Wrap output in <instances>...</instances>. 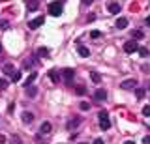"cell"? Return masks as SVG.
I'll use <instances>...</instances> for the list:
<instances>
[{
  "label": "cell",
  "instance_id": "cell-1",
  "mask_svg": "<svg viewBox=\"0 0 150 144\" xmlns=\"http://www.w3.org/2000/svg\"><path fill=\"white\" fill-rule=\"evenodd\" d=\"M98 118H100V127L103 129V131L111 129V120H109V114H107L105 110H101V112L98 114Z\"/></svg>",
  "mask_w": 150,
  "mask_h": 144
},
{
  "label": "cell",
  "instance_id": "cell-2",
  "mask_svg": "<svg viewBox=\"0 0 150 144\" xmlns=\"http://www.w3.org/2000/svg\"><path fill=\"white\" fill-rule=\"evenodd\" d=\"M62 4H60V2H51L49 4V13H51V15H53V17H58V15H62Z\"/></svg>",
  "mask_w": 150,
  "mask_h": 144
},
{
  "label": "cell",
  "instance_id": "cell-3",
  "mask_svg": "<svg viewBox=\"0 0 150 144\" xmlns=\"http://www.w3.org/2000/svg\"><path fill=\"white\" fill-rule=\"evenodd\" d=\"M60 75L64 77V81L68 82V84H71V81H73V77H75V69H71V67H64L62 71H60Z\"/></svg>",
  "mask_w": 150,
  "mask_h": 144
},
{
  "label": "cell",
  "instance_id": "cell-4",
  "mask_svg": "<svg viewBox=\"0 0 150 144\" xmlns=\"http://www.w3.org/2000/svg\"><path fill=\"white\" fill-rule=\"evenodd\" d=\"M124 51H126L128 54H133L135 51H139L137 39H129V41H126V43H124Z\"/></svg>",
  "mask_w": 150,
  "mask_h": 144
},
{
  "label": "cell",
  "instance_id": "cell-5",
  "mask_svg": "<svg viewBox=\"0 0 150 144\" xmlns=\"http://www.w3.org/2000/svg\"><path fill=\"white\" fill-rule=\"evenodd\" d=\"M135 86H137V81H135V79H126V81L120 82L122 90H135Z\"/></svg>",
  "mask_w": 150,
  "mask_h": 144
},
{
  "label": "cell",
  "instance_id": "cell-6",
  "mask_svg": "<svg viewBox=\"0 0 150 144\" xmlns=\"http://www.w3.org/2000/svg\"><path fill=\"white\" fill-rule=\"evenodd\" d=\"M83 120H81V116H73V118H69L68 120V125H66V127L69 129V131H73L75 127H79V124H81Z\"/></svg>",
  "mask_w": 150,
  "mask_h": 144
},
{
  "label": "cell",
  "instance_id": "cell-7",
  "mask_svg": "<svg viewBox=\"0 0 150 144\" xmlns=\"http://www.w3.org/2000/svg\"><path fill=\"white\" fill-rule=\"evenodd\" d=\"M43 22H45V17H36V19H32L30 22H28V28H30V30H36V28H40Z\"/></svg>",
  "mask_w": 150,
  "mask_h": 144
},
{
  "label": "cell",
  "instance_id": "cell-8",
  "mask_svg": "<svg viewBox=\"0 0 150 144\" xmlns=\"http://www.w3.org/2000/svg\"><path fill=\"white\" fill-rule=\"evenodd\" d=\"M94 99L96 101H105L107 99V92L103 90V88H98V90L94 92Z\"/></svg>",
  "mask_w": 150,
  "mask_h": 144
},
{
  "label": "cell",
  "instance_id": "cell-9",
  "mask_svg": "<svg viewBox=\"0 0 150 144\" xmlns=\"http://www.w3.org/2000/svg\"><path fill=\"white\" fill-rule=\"evenodd\" d=\"M51 131H53V125H51V122H43L40 125V135H49Z\"/></svg>",
  "mask_w": 150,
  "mask_h": 144
},
{
  "label": "cell",
  "instance_id": "cell-10",
  "mask_svg": "<svg viewBox=\"0 0 150 144\" xmlns=\"http://www.w3.org/2000/svg\"><path fill=\"white\" fill-rule=\"evenodd\" d=\"M21 120H23V124H32L34 122V114H32L30 110H25V112L21 114Z\"/></svg>",
  "mask_w": 150,
  "mask_h": 144
},
{
  "label": "cell",
  "instance_id": "cell-11",
  "mask_svg": "<svg viewBox=\"0 0 150 144\" xmlns=\"http://www.w3.org/2000/svg\"><path fill=\"white\" fill-rule=\"evenodd\" d=\"M115 26H116L118 30L128 28V19H126V17H118V19H116V22H115Z\"/></svg>",
  "mask_w": 150,
  "mask_h": 144
},
{
  "label": "cell",
  "instance_id": "cell-12",
  "mask_svg": "<svg viewBox=\"0 0 150 144\" xmlns=\"http://www.w3.org/2000/svg\"><path fill=\"white\" fill-rule=\"evenodd\" d=\"M77 53L81 54L83 58L90 56V51H88V47H84V45H81V43H79V41H77Z\"/></svg>",
  "mask_w": 150,
  "mask_h": 144
},
{
  "label": "cell",
  "instance_id": "cell-13",
  "mask_svg": "<svg viewBox=\"0 0 150 144\" xmlns=\"http://www.w3.org/2000/svg\"><path fill=\"white\" fill-rule=\"evenodd\" d=\"M36 64H38V60H36V58H25V62H23V67L30 71V67H34Z\"/></svg>",
  "mask_w": 150,
  "mask_h": 144
},
{
  "label": "cell",
  "instance_id": "cell-14",
  "mask_svg": "<svg viewBox=\"0 0 150 144\" xmlns=\"http://www.w3.org/2000/svg\"><path fill=\"white\" fill-rule=\"evenodd\" d=\"M49 79L54 82V84H58V82H60V75H58V71H56V69H49Z\"/></svg>",
  "mask_w": 150,
  "mask_h": 144
},
{
  "label": "cell",
  "instance_id": "cell-15",
  "mask_svg": "<svg viewBox=\"0 0 150 144\" xmlns=\"http://www.w3.org/2000/svg\"><path fill=\"white\" fill-rule=\"evenodd\" d=\"M26 8L30 11H36L38 8H40V2H38V0H28V2H26Z\"/></svg>",
  "mask_w": 150,
  "mask_h": 144
},
{
  "label": "cell",
  "instance_id": "cell-16",
  "mask_svg": "<svg viewBox=\"0 0 150 144\" xmlns=\"http://www.w3.org/2000/svg\"><path fill=\"white\" fill-rule=\"evenodd\" d=\"M109 13H112V15L120 13V6H118L116 2H111V4H109Z\"/></svg>",
  "mask_w": 150,
  "mask_h": 144
},
{
  "label": "cell",
  "instance_id": "cell-17",
  "mask_svg": "<svg viewBox=\"0 0 150 144\" xmlns=\"http://www.w3.org/2000/svg\"><path fill=\"white\" fill-rule=\"evenodd\" d=\"M90 81L96 82V84H100V82H101V75L98 71H90Z\"/></svg>",
  "mask_w": 150,
  "mask_h": 144
},
{
  "label": "cell",
  "instance_id": "cell-18",
  "mask_svg": "<svg viewBox=\"0 0 150 144\" xmlns=\"http://www.w3.org/2000/svg\"><path fill=\"white\" fill-rule=\"evenodd\" d=\"M26 96L28 97H36L38 96V88L36 86H26Z\"/></svg>",
  "mask_w": 150,
  "mask_h": 144
},
{
  "label": "cell",
  "instance_id": "cell-19",
  "mask_svg": "<svg viewBox=\"0 0 150 144\" xmlns=\"http://www.w3.org/2000/svg\"><path fill=\"white\" fill-rule=\"evenodd\" d=\"M38 56L49 58V49H47V47H40V49H38Z\"/></svg>",
  "mask_w": 150,
  "mask_h": 144
},
{
  "label": "cell",
  "instance_id": "cell-20",
  "mask_svg": "<svg viewBox=\"0 0 150 144\" xmlns=\"http://www.w3.org/2000/svg\"><path fill=\"white\" fill-rule=\"evenodd\" d=\"M9 81H11V82H19V81H21V71H13L11 75H9Z\"/></svg>",
  "mask_w": 150,
  "mask_h": 144
},
{
  "label": "cell",
  "instance_id": "cell-21",
  "mask_svg": "<svg viewBox=\"0 0 150 144\" xmlns=\"http://www.w3.org/2000/svg\"><path fill=\"white\" fill-rule=\"evenodd\" d=\"M86 86H83V84H79L77 88H75V94H79V96H84V94H86Z\"/></svg>",
  "mask_w": 150,
  "mask_h": 144
},
{
  "label": "cell",
  "instance_id": "cell-22",
  "mask_svg": "<svg viewBox=\"0 0 150 144\" xmlns=\"http://www.w3.org/2000/svg\"><path fill=\"white\" fill-rule=\"evenodd\" d=\"M137 53H139V54H141V56H143V58L150 56V51H148L146 47H139V51H137Z\"/></svg>",
  "mask_w": 150,
  "mask_h": 144
},
{
  "label": "cell",
  "instance_id": "cell-23",
  "mask_svg": "<svg viewBox=\"0 0 150 144\" xmlns=\"http://www.w3.org/2000/svg\"><path fill=\"white\" fill-rule=\"evenodd\" d=\"M143 38H144V32L143 30H139V28L133 30V39H143Z\"/></svg>",
  "mask_w": 150,
  "mask_h": 144
},
{
  "label": "cell",
  "instance_id": "cell-24",
  "mask_svg": "<svg viewBox=\"0 0 150 144\" xmlns=\"http://www.w3.org/2000/svg\"><path fill=\"white\" fill-rule=\"evenodd\" d=\"M144 94H146V92H144V88H135V96H137V99H143Z\"/></svg>",
  "mask_w": 150,
  "mask_h": 144
},
{
  "label": "cell",
  "instance_id": "cell-25",
  "mask_svg": "<svg viewBox=\"0 0 150 144\" xmlns=\"http://www.w3.org/2000/svg\"><path fill=\"white\" fill-rule=\"evenodd\" d=\"M2 71L6 73V75H11V73L15 71V69H13V66H11V64H6V66H4V69H2Z\"/></svg>",
  "mask_w": 150,
  "mask_h": 144
},
{
  "label": "cell",
  "instance_id": "cell-26",
  "mask_svg": "<svg viewBox=\"0 0 150 144\" xmlns=\"http://www.w3.org/2000/svg\"><path fill=\"white\" fill-rule=\"evenodd\" d=\"M36 77H38V75H36V73H30V75H28V79H26V82H25V86H30V84H32V82H34V81H36Z\"/></svg>",
  "mask_w": 150,
  "mask_h": 144
},
{
  "label": "cell",
  "instance_id": "cell-27",
  "mask_svg": "<svg viewBox=\"0 0 150 144\" xmlns=\"http://www.w3.org/2000/svg\"><path fill=\"white\" fill-rule=\"evenodd\" d=\"M79 109H81V110H88V109H90V105H88L86 101H81V103H79Z\"/></svg>",
  "mask_w": 150,
  "mask_h": 144
},
{
  "label": "cell",
  "instance_id": "cell-28",
  "mask_svg": "<svg viewBox=\"0 0 150 144\" xmlns=\"http://www.w3.org/2000/svg\"><path fill=\"white\" fill-rule=\"evenodd\" d=\"M90 38H94V39H96V38H101V32L100 30H92L90 32Z\"/></svg>",
  "mask_w": 150,
  "mask_h": 144
},
{
  "label": "cell",
  "instance_id": "cell-29",
  "mask_svg": "<svg viewBox=\"0 0 150 144\" xmlns=\"http://www.w3.org/2000/svg\"><path fill=\"white\" fill-rule=\"evenodd\" d=\"M8 88V81L6 79H0V90H6Z\"/></svg>",
  "mask_w": 150,
  "mask_h": 144
},
{
  "label": "cell",
  "instance_id": "cell-30",
  "mask_svg": "<svg viewBox=\"0 0 150 144\" xmlns=\"http://www.w3.org/2000/svg\"><path fill=\"white\" fill-rule=\"evenodd\" d=\"M143 116H150V105H146L143 109Z\"/></svg>",
  "mask_w": 150,
  "mask_h": 144
},
{
  "label": "cell",
  "instance_id": "cell-31",
  "mask_svg": "<svg viewBox=\"0 0 150 144\" xmlns=\"http://www.w3.org/2000/svg\"><path fill=\"white\" fill-rule=\"evenodd\" d=\"M129 10H131V11H137V10H139V8H137V4H131V6H129Z\"/></svg>",
  "mask_w": 150,
  "mask_h": 144
},
{
  "label": "cell",
  "instance_id": "cell-32",
  "mask_svg": "<svg viewBox=\"0 0 150 144\" xmlns=\"http://www.w3.org/2000/svg\"><path fill=\"white\" fill-rule=\"evenodd\" d=\"M92 144H105V142H103V138H96V140H94Z\"/></svg>",
  "mask_w": 150,
  "mask_h": 144
},
{
  "label": "cell",
  "instance_id": "cell-33",
  "mask_svg": "<svg viewBox=\"0 0 150 144\" xmlns=\"http://www.w3.org/2000/svg\"><path fill=\"white\" fill-rule=\"evenodd\" d=\"M13 144H21V138H19V137H13Z\"/></svg>",
  "mask_w": 150,
  "mask_h": 144
},
{
  "label": "cell",
  "instance_id": "cell-34",
  "mask_svg": "<svg viewBox=\"0 0 150 144\" xmlns=\"http://www.w3.org/2000/svg\"><path fill=\"white\" fill-rule=\"evenodd\" d=\"M92 2H94V0H83V4H84V6H90Z\"/></svg>",
  "mask_w": 150,
  "mask_h": 144
},
{
  "label": "cell",
  "instance_id": "cell-35",
  "mask_svg": "<svg viewBox=\"0 0 150 144\" xmlns=\"http://www.w3.org/2000/svg\"><path fill=\"white\" fill-rule=\"evenodd\" d=\"M143 142H144V144H150V137H144V138H143Z\"/></svg>",
  "mask_w": 150,
  "mask_h": 144
},
{
  "label": "cell",
  "instance_id": "cell-36",
  "mask_svg": "<svg viewBox=\"0 0 150 144\" xmlns=\"http://www.w3.org/2000/svg\"><path fill=\"white\" fill-rule=\"evenodd\" d=\"M6 142V137H4V135H0V144H4Z\"/></svg>",
  "mask_w": 150,
  "mask_h": 144
},
{
  "label": "cell",
  "instance_id": "cell-37",
  "mask_svg": "<svg viewBox=\"0 0 150 144\" xmlns=\"http://www.w3.org/2000/svg\"><path fill=\"white\" fill-rule=\"evenodd\" d=\"M144 22H146V26H150V15L146 17V19H144Z\"/></svg>",
  "mask_w": 150,
  "mask_h": 144
},
{
  "label": "cell",
  "instance_id": "cell-38",
  "mask_svg": "<svg viewBox=\"0 0 150 144\" xmlns=\"http://www.w3.org/2000/svg\"><path fill=\"white\" fill-rule=\"evenodd\" d=\"M124 144H135V140H126Z\"/></svg>",
  "mask_w": 150,
  "mask_h": 144
},
{
  "label": "cell",
  "instance_id": "cell-39",
  "mask_svg": "<svg viewBox=\"0 0 150 144\" xmlns=\"http://www.w3.org/2000/svg\"><path fill=\"white\" fill-rule=\"evenodd\" d=\"M81 144H86V142H81Z\"/></svg>",
  "mask_w": 150,
  "mask_h": 144
}]
</instances>
